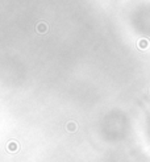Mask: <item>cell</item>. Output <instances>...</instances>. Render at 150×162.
Masks as SVG:
<instances>
[{
  "mask_svg": "<svg viewBox=\"0 0 150 162\" xmlns=\"http://www.w3.org/2000/svg\"><path fill=\"white\" fill-rule=\"evenodd\" d=\"M37 30H38V32H41V33H43L45 30H46V25H45L43 22H41V24H38V25H37Z\"/></svg>",
  "mask_w": 150,
  "mask_h": 162,
  "instance_id": "6da1fadb",
  "label": "cell"
}]
</instances>
